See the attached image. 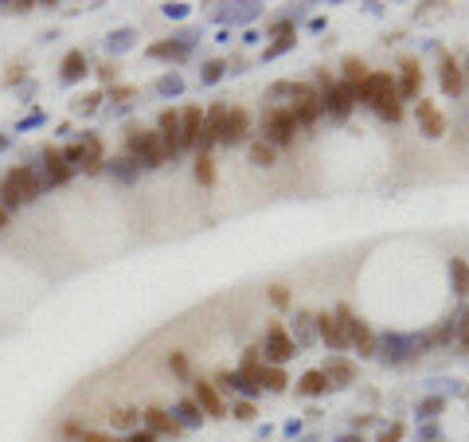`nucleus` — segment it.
<instances>
[{"mask_svg": "<svg viewBox=\"0 0 469 442\" xmlns=\"http://www.w3.org/2000/svg\"><path fill=\"white\" fill-rule=\"evenodd\" d=\"M126 153H129V161L145 165V169H160V165L168 161L165 141H160L157 129H137V126H133V129L126 133Z\"/></svg>", "mask_w": 469, "mask_h": 442, "instance_id": "1", "label": "nucleus"}, {"mask_svg": "<svg viewBox=\"0 0 469 442\" xmlns=\"http://www.w3.org/2000/svg\"><path fill=\"white\" fill-rule=\"evenodd\" d=\"M297 129L302 126H297L290 106H270V110L262 114V141H270L274 149H290Z\"/></svg>", "mask_w": 469, "mask_h": 442, "instance_id": "2", "label": "nucleus"}, {"mask_svg": "<svg viewBox=\"0 0 469 442\" xmlns=\"http://www.w3.org/2000/svg\"><path fill=\"white\" fill-rule=\"evenodd\" d=\"M399 102L395 98V71H368L364 86L356 90V106H372V110H384V106Z\"/></svg>", "mask_w": 469, "mask_h": 442, "instance_id": "3", "label": "nucleus"}, {"mask_svg": "<svg viewBox=\"0 0 469 442\" xmlns=\"http://www.w3.org/2000/svg\"><path fill=\"white\" fill-rule=\"evenodd\" d=\"M333 313H336V321L344 325L348 349L360 352V360H372V357H376V333H372V325H368V321H360V317L352 313V306H336Z\"/></svg>", "mask_w": 469, "mask_h": 442, "instance_id": "4", "label": "nucleus"}, {"mask_svg": "<svg viewBox=\"0 0 469 442\" xmlns=\"http://www.w3.org/2000/svg\"><path fill=\"white\" fill-rule=\"evenodd\" d=\"M259 352H262V364L282 368L285 360H293V357H297V345H293L290 329H285L282 321H270V325H266V340L259 345Z\"/></svg>", "mask_w": 469, "mask_h": 442, "instance_id": "5", "label": "nucleus"}, {"mask_svg": "<svg viewBox=\"0 0 469 442\" xmlns=\"http://www.w3.org/2000/svg\"><path fill=\"white\" fill-rule=\"evenodd\" d=\"M376 357L387 368H403L419 357V345H415V337H403V333H384V337H376Z\"/></svg>", "mask_w": 469, "mask_h": 442, "instance_id": "6", "label": "nucleus"}, {"mask_svg": "<svg viewBox=\"0 0 469 442\" xmlns=\"http://www.w3.org/2000/svg\"><path fill=\"white\" fill-rule=\"evenodd\" d=\"M290 110H293V118H297V126H313V121L325 118V98L313 90V83H297V94H293Z\"/></svg>", "mask_w": 469, "mask_h": 442, "instance_id": "7", "label": "nucleus"}, {"mask_svg": "<svg viewBox=\"0 0 469 442\" xmlns=\"http://www.w3.org/2000/svg\"><path fill=\"white\" fill-rule=\"evenodd\" d=\"M395 98L399 102H419L422 98V63L415 55L399 59V78H395Z\"/></svg>", "mask_w": 469, "mask_h": 442, "instance_id": "8", "label": "nucleus"}, {"mask_svg": "<svg viewBox=\"0 0 469 442\" xmlns=\"http://www.w3.org/2000/svg\"><path fill=\"white\" fill-rule=\"evenodd\" d=\"M415 121H419V133L427 137V141H442L446 129H450V121H446V114L438 110L430 98H419L415 102Z\"/></svg>", "mask_w": 469, "mask_h": 442, "instance_id": "9", "label": "nucleus"}, {"mask_svg": "<svg viewBox=\"0 0 469 442\" xmlns=\"http://www.w3.org/2000/svg\"><path fill=\"white\" fill-rule=\"evenodd\" d=\"M227 110L231 106L227 102H215V106H208V114H203V129H200V149L203 157H211V149L219 145V137H223V126H227Z\"/></svg>", "mask_w": 469, "mask_h": 442, "instance_id": "10", "label": "nucleus"}, {"mask_svg": "<svg viewBox=\"0 0 469 442\" xmlns=\"http://www.w3.org/2000/svg\"><path fill=\"white\" fill-rule=\"evenodd\" d=\"M438 86L446 98H461L465 94V78H461V59H453L450 52H438Z\"/></svg>", "mask_w": 469, "mask_h": 442, "instance_id": "11", "label": "nucleus"}, {"mask_svg": "<svg viewBox=\"0 0 469 442\" xmlns=\"http://www.w3.org/2000/svg\"><path fill=\"white\" fill-rule=\"evenodd\" d=\"M192 400H196V407H200L203 415H211V419H223V415H227L223 395H219L215 383L203 380V376H196V380H192Z\"/></svg>", "mask_w": 469, "mask_h": 442, "instance_id": "12", "label": "nucleus"}, {"mask_svg": "<svg viewBox=\"0 0 469 442\" xmlns=\"http://www.w3.org/2000/svg\"><path fill=\"white\" fill-rule=\"evenodd\" d=\"M352 110H356V90H352L348 83H340V78H336L333 90L325 94V114L333 121H348Z\"/></svg>", "mask_w": 469, "mask_h": 442, "instance_id": "13", "label": "nucleus"}, {"mask_svg": "<svg viewBox=\"0 0 469 442\" xmlns=\"http://www.w3.org/2000/svg\"><path fill=\"white\" fill-rule=\"evenodd\" d=\"M321 372H325L328 388H348V383H356L360 368H356V360H348V357H340V352H333V357L321 364Z\"/></svg>", "mask_w": 469, "mask_h": 442, "instance_id": "14", "label": "nucleus"}, {"mask_svg": "<svg viewBox=\"0 0 469 442\" xmlns=\"http://www.w3.org/2000/svg\"><path fill=\"white\" fill-rule=\"evenodd\" d=\"M247 137H251V114H247L243 106L227 110V126H223V137H219V141L234 149V145H247Z\"/></svg>", "mask_w": 469, "mask_h": 442, "instance_id": "15", "label": "nucleus"}, {"mask_svg": "<svg viewBox=\"0 0 469 442\" xmlns=\"http://www.w3.org/2000/svg\"><path fill=\"white\" fill-rule=\"evenodd\" d=\"M317 340L321 345H328L333 352H344L348 349V337H344V325L336 321V313H317Z\"/></svg>", "mask_w": 469, "mask_h": 442, "instance_id": "16", "label": "nucleus"}, {"mask_svg": "<svg viewBox=\"0 0 469 442\" xmlns=\"http://www.w3.org/2000/svg\"><path fill=\"white\" fill-rule=\"evenodd\" d=\"M157 133H160V141H165V153L168 157H180V110H160V118H157Z\"/></svg>", "mask_w": 469, "mask_h": 442, "instance_id": "17", "label": "nucleus"}, {"mask_svg": "<svg viewBox=\"0 0 469 442\" xmlns=\"http://www.w3.org/2000/svg\"><path fill=\"white\" fill-rule=\"evenodd\" d=\"M8 180H12V188H16V192H20V200H24V204H32V200H40V192H43V180L35 177V172L28 169V165H16V169L8 172Z\"/></svg>", "mask_w": 469, "mask_h": 442, "instance_id": "18", "label": "nucleus"}, {"mask_svg": "<svg viewBox=\"0 0 469 442\" xmlns=\"http://www.w3.org/2000/svg\"><path fill=\"white\" fill-rule=\"evenodd\" d=\"M200 129H203V106H184L180 110V145L196 149L200 145Z\"/></svg>", "mask_w": 469, "mask_h": 442, "instance_id": "19", "label": "nucleus"}, {"mask_svg": "<svg viewBox=\"0 0 469 442\" xmlns=\"http://www.w3.org/2000/svg\"><path fill=\"white\" fill-rule=\"evenodd\" d=\"M153 59H172V63H184L192 55V35H180V40H160L149 47Z\"/></svg>", "mask_w": 469, "mask_h": 442, "instance_id": "20", "label": "nucleus"}, {"mask_svg": "<svg viewBox=\"0 0 469 442\" xmlns=\"http://www.w3.org/2000/svg\"><path fill=\"white\" fill-rule=\"evenodd\" d=\"M43 169H47V184H67L71 177H75V169H71L67 161H63V153H59L55 145H47V149H43Z\"/></svg>", "mask_w": 469, "mask_h": 442, "instance_id": "21", "label": "nucleus"}, {"mask_svg": "<svg viewBox=\"0 0 469 442\" xmlns=\"http://www.w3.org/2000/svg\"><path fill=\"white\" fill-rule=\"evenodd\" d=\"M141 419H145V431H153V434H168V438H176V434L184 431V426H180V419L168 415V411H160V407H149Z\"/></svg>", "mask_w": 469, "mask_h": 442, "instance_id": "22", "label": "nucleus"}, {"mask_svg": "<svg viewBox=\"0 0 469 442\" xmlns=\"http://www.w3.org/2000/svg\"><path fill=\"white\" fill-rule=\"evenodd\" d=\"M102 165H106V149H102V137L86 133L83 137V172H90V177H98Z\"/></svg>", "mask_w": 469, "mask_h": 442, "instance_id": "23", "label": "nucleus"}, {"mask_svg": "<svg viewBox=\"0 0 469 442\" xmlns=\"http://www.w3.org/2000/svg\"><path fill=\"white\" fill-rule=\"evenodd\" d=\"M293 345H297V352L302 349H313L317 345V313H297V325H293Z\"/></svg>", "mask_w": 469, "mask_h": 442, "instance_id": "24", "label": "nucleus"}, {"mask_svg": "<svg viewBox=\"0 0 469 442\" xmlns=\"http://www.w3.org/2000/svg\"><path fill=\"white\" fill-rule=\"evenodd\" d=\"M247 161H251L254 169H274V165H278V149L270 141H262V137H254V141L247 145Z\"/></svg>", "mask_w": 469, "mask_h": 442, "instance_id": "25", "label": "nucleus"}, {"mask_svg": "<svg viewBox=\"0 0 469 442\" xmlns=\"http://www.w3.org/2000/svg\"><path fill=\"white\" fill-rule=\"evenodd\" d=\"M86 75H90V63H86L83 52L63 55V67H59V78H63V83H78V78H86Z\"/></svg>", "mask_w": 469, "mask_h": 442, "instance_id": "26", "label": "nucleus"}, {"mask_svg": "<svg viewBox=\"0 0 469 442\" xmlns=\"http://www.w3.org/2000/svg\"><path fill=\"white\" fill-rule=\"evenodd\" d=\"M325 391H328V380H325L321 368H309V372L297 380V395H302V400H317V395H325Z\"/></svg>", "mask_w": 469, "mask_h": 442, "instance_id": "27", "label": "nucleus"}, {"mask_svg": "<svg viewBox=\"0 0 469 442\" xmlns=\"http://www.w3.org/2000/svg\"><path fill=\"white\" fill-rule=\"evenodd\" d=\"M450 286H453V298L469 301V263L465 258H450Z\"/></svg>", "mask_w": 469, "mask_h": 442, "instance_id": "28", "label": "nucleus"}, {"mask_svg": "<svg viewBox=\"0 0 469 442\" xmlns=\"http://www.w3.org/2000/svg\"><path fill=\"white\" fill-rule=\"evenodd\" d=\"M234 372L243 376L247 383H254V388H259V380H262V352H259V345L243 352V364L234 368Z\"/></svg>", "mask_w": 469, "mask_h": 442, "instance_id": "29", "label": "nucleus"}, {"mask_svg": "<svg viewBox=\"0 0 469 442\" xmlns=\"http://www.w3.org/2000/svg\"><path fill=\"white\" fill-rule=\"evenodd\" d=\"M340 71H344V78H340V83H348L352 90H360V86H364V78H368V67H364V59H360V55H344Z\"/></svg>", "mask_w": 469, "mask_h": 442, "instance_id": "30", "label": "nucleus"}, {"mask_svg": "<svg viewBox=\"0 0 469 442\" xmlns=\"http://www.w3.org/2000/svg\"><path fill=\"white\" fill-rule=\"evenodd\" d=\"M262 391H270V395H282L285 388H290V376H285V368H270L262 364V380H259Z\"/></svg>", "mask_w": 469, "mask_h": 442, "instance_id": "31", "label": "nucleus"}, {"mask_svg": "<svg viewBox=\"0 0 469 442\" xmlns=\"http://www.w3.org/2000/svg\"><path fill=\"white\" fill-rule=\"evenodd\" d=\"M442 411H446V395H427V400L415 403V415H419V423H434Z\"/></svg>", "mask_w": 469, "mask_h": 442, "instance_id": "32", "label": "nucleus"}, {"mask_svg": "<svg viewBox=\"0 0 469 442\" xmlns=\"http://www.w3.org/2000/svg\"><path fill=\"white\" fill-rule=\"evenodd\" d=\"M192 177H196V184L215 188V161H211V157H203V153H196V161H192Z\"/></svg>", "mask_w": 469, "mask_h": 442, "instance_id": "33", "label": "nucleus"}, {"mask_svg": "<svg viewBox=\"0 0 469 442\" xmlns=\"http://www.w3.org/2000/svg\"><path fill=\"white\" fill-rule=\"evenodd\" d=\"M176 415H180V426H200L203 423V411L196 407V400H180Z\"/></svg>", "mask_w": 469, "mask_h": 442, "instance_id": "34", "label": "nucleus"}, {"mask_svg": "<svg viewBox=\"0 0 469 442\" xmlns=\"http://www.w3.org/2000/svg\"><path fill=\"white\" fill-rule=\"evenodd\" d=\"M168 368H172L176 380H188V383H192V360H188V352H172V357H168Z\"/></svg>", "mask_w": 469, "mask_h": 442, "instance_id": "35", "label": "nucleus"}, {"mask_svg": "<svg viewBox=\"0 0 469 442\" xmlns=\"http://www.w3.org/2000/svg\"><path fill=\"white\" fill-rule=\"evenodd\" d=\"M290 47H297V35H285V40H274V43H266V52H262V63H270V59H282Z\"/></svg>", "mask_w": 469, "mask_h": 442, "instance_id": "36", "label": "nucleus"}, {"mask_svg": "<svg viewBox=\"0 0 469 442\" xmlns=\"http://www.w3.org/2000/svg\"><path fill=\"white\" fill-rule=\"evenodd\" d=\"M223 75H227V63L223 59H208V63H203V71H200V83L203 86H215Z\"/></svg>", "mask_w": 469, "mask_h": 442, "instance_id": "37", "label": "nucleus"}, {"mask_svg": "<svg viewBox=\"0 0 469 442\" xmlns=\"http://www.w3.org/2000/svg\"><path fill=\"white\" fill-rule=\"evenodd\" d=\"M227 411H231V415L239 419V423H254V419H259V407H254L251 400H234Z\"/></svg>", "mask_w": 469, "mask_h": 442, "instance_id": "38", "label": "nucleus"}, {"mask_svg": "<svg viewBox=\"0 0 469 442\" xmlns=\"http://www.w3.org/2000/svg\"><path fill=\"white\" fill-rule=\"evenodd\" d=\"M20 204H24V200H20V192L12 188V180H4V184H0V208H4V212H16Z\"/></svg>", "mask_w": 469, "mask_h": 442, "instance_id": "39", "label": "nucleus"}, {"mask_svg": "<svg viewBox=\"0 0 469 442\" xmlns=\"http://www.w3.org/2000/svg\"><path fill=\"white\" fill-rule=\"evenodd\" d=\"M259 8H262V4H239L234 12H223V20H234V24H247V20H254V16H259Z\"/></svg>", "mask_w": 469, "mask_h": 442, "instance_id": "40", "label": "nucleus"}, {"mask_svg": "<svg viewBox=\"0 0 469 442\" xmlns=\"http://www.w3.org/2000/svg\"><path fill=\"white\" fill-rule=\"evenodd\" d=\"M270 301H274V309H290V286H282V282H274L270 286Z\"/></svg>", "mask_w": 469, "mask_h": 442, "instance_id": "41", "label": "nucleus"}, {"mask_svg": "<svg viewBox=\"0 0 469 442\" xmlns=\"http://www.w3.org/2000/svg\"><path fill=\"white\" fill-rule=\"evenodd\" d=\"M270 98H290V102H293V94H297V83H290V78H282V83H274V86H270Z\"/></svg>", "mask_w": 469, "mask_h": 442, "instance_id": "42", "label": "nucleus"}, {"mask_svg": "<svg viewBox=\"0 0 469 442\" xmlns=\"http://www.w3.org/2000/svg\"><path fill=\"white\" fill-rule=\"evenodd\" d=\"M266 32L274 35V40H285V35H297V24H293V20H274Z\"/></svg>", "mask_w": 469, "mask_h": 442, "instance_id": "43", "label": "nucleus"}, {"mask_svg": "<svg viewBox=\"0 0 469 442\" xmlns=\"http://www.w3.org/2000/svg\"><path fill=\"white\" fill-rule=\"evenodd\" d=\"M458 340H461V349H469V301L458 313Z\"/></svg>", "mask_w": 469, "mask_h": 442, "instance_id": "44", "label": "nucleus"}, {"mask_svg": "<svg viewBox=\"0 0 469 442\" xmlns=\"http://www.w3.org/2000/svg\"><path fill=\"white\" fill-rule=\"evenodd\" d=\"M114 423H117V426H126V431H129V426H137V411H133V407L114 411Z\"/></svg>", "mask_w": 469, "mask_h": 442, "instance_id": "45", "label": "nucleus"}, {"mask_svg": "<svg viewBox=\"0 0 469 442\" xmlns=\"http://www.w3.org/2000/svg\"><path fill=\"white\" fill-rule=\"evenodd\" d=\"M376 442H403V423H391V426H384Z\"/></svg>", "mask_w": 469, "mask_h": 442, "instance_id": "46", "label": "nucleus"}, {"mask_svg": "<svg viewBox=\"0 0 469 442\" xmlns=\"http://www.w3.org/2000/svg\"><path fill=\"white\" fill-rule=\"evenodd\" d=\"M180 90H184L180 75H165V78H160V94H180Z\"/></svg>", "mask_w": 469, "mask_h": 442, "instance_id": "47", "label": "nucleus"}, {"mask_svg": "<svg viewBox=\"0 0 469 442\" xmlns=\"http://www.w3.org/2000/svg\"><path fill=\"white\" fill-rule=\"evenodd\" d=\"M78 442H117L114 434H106V431H83L78 434Z\"/></svg>", "mask_w": 469, "mask_h": 442, "instance_id": "48", "label": "nucleus"}, {"mask_svg": "<svg viewBox=\"0 0 469 442\" xmlns=\"http://www.w3.org/2000/svg\"><path fill=\"white\" fill-rule=\"evenodd\" d=\"M109 98H114V102H129V98H137V90H133V86H114Z\"/></svg>", "mask_w": 469, "mask_h": 442, "instance_id": "49", "label": "nucleus"}, {"mask_svg": "<svg viewBox=\"0 0 469 442\" xmlns=\"http://www.w3.org/2000/svg\"><path fill=\"white\" fill-rule=\"evenodd\" d=\"M114 78H117V67H114V63H102V67H98V83H114Z\"/></svg>", "mask_w": 469, "mask_h": 442, "instance_id": "50", "label": "nucleus"}, {"mask_svg": "<svg viewBox=\"0 0 469 442\" xmlns=\"http://www.w3.org/2000/svg\"><path fill=\"white\" fill-rule=\"evenodd\" d=\"M379 118H384V121H399V118H403V106H399V102L384 106V110H379Z\"/></svg>", "mask_w": 469, "mask_h": 442, "instance_id": "51", "label": "nucleus"}, {"mask_svg": "<svg viewBox=\"0 0 469 442\" xmlns=\"http://www.w3.org/2000/svg\"><path fill=\"white\" fill-rule=\"evenodd\" d=\"M165 16H172V20L188 16V4H165Z\"/></svg>", "mask_w": 469, "mask_h": 442, "instance_id": "52", "label": "nucleus"}, {"mask_svg": "<svg viewBox=\"0 0 469 442\" xmlns=\"http://www.w3.org/2000/svg\"><path fill=\"white\" fill-rule=\"evenodd\" d=\"M126 442H157V434H153V431H133Z\"/></svg>", "mask_w": 469, "mask_h": 442, "instance_id": "53", "label": "nucleus"}, {"mask_svg": "<svg viewBox=\"0 0 469 442\" xmlns=\"http://www.w3.org/2000/svg\"><path fill=\"white\" fill-rule=\"evenodd\" d=\"M98 102H102V94H98V90L86 94V98H83V110H98Z\"/></svg>", "mask_w": 469, "mask_h": 442, "instance_id": "54", "label": "nucleus"}, {"mask_svg": "<svg viewBox=\"0 0 469 442\" xmlns=\"http://www.w3.org/2000/svg\"><path fill=\"white\" fill-rule=\"evenodd\" d=\"M20 78H24V67H12V71H8V75H4V83H8V86H16V83H20Z\"/></svg>", "mask_w": 469, "mask_h": 442, "instance_id": "55", "label": "nucleus"}, {"mask_svg": "<svg viewBox=\"0 0 469 442\" xmlns=\"http://www.w3.org/2000/svg\"><path fill=\"white\" fill-rule=\"evenodd\" d=\"M83 431H86V426H78V423H67V426H63V434H67V438H78Z\"/></svg>", "mask_w": 469, "mask_h": 442, "instance_id": "56", "label": "nucleus"}, {"mask_svg": "<svg viewBox=\"0 0 469 442\" xmlns=\"http://www.w3.org/2000/svg\"><path fill=\"white\" fill-rule=\"evenodd\" d=\"M461 78H465V90H469V55H465V63H461Z\"/></svg>", "mask_w": 469, "mask_h": 442, "instance_id": "57", "label": "nucleus"}, {"mask_svg": "<svg viewBox=\"0 0 469 442\" xmlns=\"http://www.w3.org/2000/svg\"><path fill=\"white\" fill-rule=\"evenodd\" d=\"M336 442H364V438H360V434H340Z\"/></svg>", "mask_w": 469, "mask_h": 442, "instance_id": "58", "label": "nucleus"}, {"mask_svg": "<svg viewBox=\"0 0 469 442\" xmlns=\"http://www.w3.org/2000/svg\"><path fill=\"white\" fill-rule=\"evenodd\" d=\"M0 227H8V212L4 208H0Z\"/></svg>", "mask_w": 469, "mask_h": 442, "instance_id": "59", "label": "nucleus"}, {"mask_svg": "<svg viewBox=\"0 0 469 442\" xmlns=\"http://www.w3.org/2000/svg\"><path fill=\"white\" fill-rule=\"evenodd\" d=\"M0 149H4V137H0Z\"/></svg>", "mask_w": 469, "mask_h": 442, "instance_id": "60", "label": "nucleus"}]
</instances>
